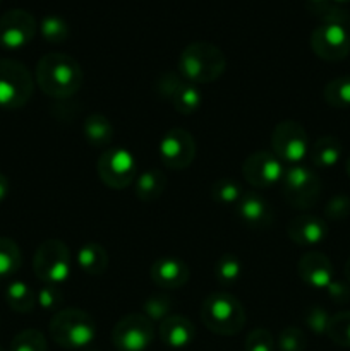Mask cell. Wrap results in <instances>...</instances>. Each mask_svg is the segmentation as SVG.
<instances>
[{"mask_svg":"<svg viewBox=\"0 0 350 351\" xmlns=\"http://www.w3.org/2000/svg\"><path fill=\"white\" fill-rule=\"evenodd\" d=\"M285 173L283 163L273 151H256L242 163V175L247 184L256 189H268L281 182Z\"/></svg>","mask_w":350,"mask_h":351,"instance_id":"cell-15","label":"cell"},{"mask_svg":"<svg viewBox=\"0 0 350 351\" xmlns=\"http://www.w3.org/2000/svg\"><path fill=\"white\" fill-rule=\"evenodd\" d=\"M34 81L27 67L12 58H0V110H17L33 96Z\"/></svg>","mask_w":350,"mask_h":351,"instance_id":"cell-5","label":"cell"},{"mask_svg":"<svg viewBox=\"0 0 350 351\" xmlns=\"http://www.w3.org/2000/svg\"><path fill=\"white\" fill-rule=\"evenodd\" d=\"M246 351H275V339L268 329L257 328L247 335L244 341Z\"/></svg>","mask_w":350,"mask_h":351,"instance_id":"cell-36","label":"cell"},{"mask_svg":"<svg viewBox=\"0 0 350 351\" xmlns=\"http://www.w3.org/2000/svg\"><path fill=\"white\" fill-rule=\"evenodd\" d=\"M0 351H5V350H3V348H2V346H0Z\"/></svg>","mask_w":350,"mask_h":351,"instance_id":"cell-45","label":"cell"},{"mask_svg":"<svg viewBox=\"0 0 350 351\" xmlns=\"http://www.w3.org/2000/svg\"><path fill=\"white\" fill-rule=\"evenodd\" d=\"M307 339L302 329L288 326L280 332L278 338V351H305Z\"/></svg>","mask_w":350,"mask_h":351,"instance_id":"cell-35","label":"cell"},{"mask_svg":"<svg viewBox=\"0 0 350 351\" xmlns=\"http://www.w3.org/2000/svg\"><path fill=\"white\" fill-rule=\"evenodd\" d=\"M82 132H84L86 141L95 147H108L113 141L112 122L100 113H93L84 120Z\"/></svg>","mask_w":350,"mask_h":351,"instance_id":"cell-25","label":"cell"},{"mask_svg":"<svg viewBox=\"0 0 350 351\" xmlns=\"http://www.w3.org/2000/svg\"><path fill=\"white\" fill-rule=\"evenodd\" d=\"M299 278L311 288H328L333 281V264L323 252H307L299 259Z\"/></svg>","mask_w":350,"mask_h":351,"instance_id":"cell-18","label":"cell"},{"mask_svg":"<svg viewBox=\"0 0 350 351\" xmlns=\"http://www.w3.org/2000/svg\"><path fill=\"white\" fill-rule=\"evenodd\" d=\"M323 98L331 108H350V75L331 79L323 89Z\"/></svg>","mask_w":350,"mask_h":351,"instance_id":"cell-27","label":"cell"},{"mask_svg":"<svg viewBox=\"0 0 350 351\" xmlns=\"http://www.w3.org/2000/svg\"><path fill=\"white\" fill-rule=\"evenodd\" d=\"M311 163L318 168H331L342 158V143L335 136H323L309 147Z\"/></svg>","mask_w":350,"mask_h":351,"instance_id":"cell-24","label":"cell"},{"mask_svg":"<svg viewBox=\"0 0 350 351\" xmlns=\"http://www.w3.org/2000/svg\"><path fill=\"white\" fill-rule=\"evenodd\" d=\"M154 338V326L144 314H127L112 331V341L119 351H146Z\"/></svg>","mask_w":350,"mask_h":351,"instance_id":"cell-10","label":"cell"},{"mask_svg":"<svg viewBox=\"0 0 350 351\" xmlns=\"http://www.w3.org/2000/svg\"><path fill=\"white\" fill-rule=\"evenodd\" d=\"M23 263L21 249L12 239L0 237V278L12 276Z\"/></svg>","mask_w":350,"mask_h":351,"instance_id":"cell-28","label":"cell"},{"mask_svg":"<svg viewBox=\"0 0 350 351\" xmlns=\"http://www.w3.org/2000/svg\"><path fill=\"white\" fill-rule=\"evenodd\" d=\"M96 170L106 187L120 191L134 182L136 160L126 147H108L100 154Z\"/></svg>","mask_w":350,"mask_h":351,"instance_id":"cell-9","label":"cell"},{"mask_svg":"<svg viewBox=\"0 0 350 351\" xmlns=\"http://www.w3.org/2000/svg\"><path fill=\"white\" fill-rule=\"evenodd\" d=\"M5 302L17 314H30L36 305V293L24 281H14L5 288Z\"/></svg>","mask_w":350,"mask_h":351,"instance_id":"cell-26","label":"cell"},{"mask_svg":"<svg viewBox=\"0 0 350 351\" xmlns=\"http://www.w3.org/2000/svg\"><path fill=\"white\" fill-rule=\"evenodd\" d=\"M40 33L50 43H62L69 38V24L64 17L60 16H45L40 23Z\"/></svg>","mask_w":350,"mask_h":351,"instance_id":"cell-32","label":"cell"},{"mask_svg":"<svg viewBox=\"0 0 350 351\" xmlns=\"http://www.w3.org/2000/svg\"><path fill=\"white\" fill-rule=\"evenodd\" d=\"M281 191L288 204L295 209H309L321 195V180L305 165H292L281 178Z\"/></svg>","mask_w":350,"mask_h":351,"instance_id":"cell-7","label":"cell"},{"mask_svg":"<svg viewBox=\"0 0 350 351\" xmlns=\"http://www.w3.org/2000/svg\"><path fill=\"white\" fill-rule=\"evenodd\" d=\"M345 278H347V283L350 285V257H349V261L345 263Z\"/></svg>","mask_w":350,"mask_h":351,"instance_id":"cell-42","label":"cell"},{"mask_svg":"<svg viewBox=\"0 0 350 351\" xmlns=\"http://www.w3.org/2000/svg\"><path fill=\"white\" fill-rule=\"evenodd\" d=\"M287 235L295 245L314 247L325 242V239L328 237V225L319 216L302 215L290 219L287 226Z\"/></svg>","mask_w":350,"mask_h":351,"instance_id":"cell-17","label":"cell"},{"mask_svg":"<svg viewBox=\"0 0 350 351\" xmlns=\"http://www.w3.org/2000/svg\"><path fill=\"white\" fill-rule=\"evenodd\" d=\"M158 93L180 115H192L198 112L202 103L198 84L189 82L178 72H165L158 79Z\"/></svg>","mask_w":350,"mask_h":351,"instance_id":"cell-11","label":"cell"},{"mask_svg":"<svg viewBox=\"0 0 350 351\" xmlns=\"http://www.w3.org/2000/svg\"><path fill=\"white\" fill-rule=\"evenodd\" d=\"M36 304L43 311H55L62 304V290L55 285H43L36 293Z\"/></svg>","mask_w":350,"mask_h":351,"instance_id":"cell-38","label":"cell"},{"mask_svg":"<svg viewBox=\"0 0 350 351\" xmlns=\"http://www.w3.org/2000/svg\"><path fill=\"white\" fill-rule=\"evenodd\" d=\"M235 213L240 221L253 230H263L273 223V209L266 199L254 191L244 192L237 202Z\"/></svg>","mask_w":350,"mask_h":351,"instance_id":"cell-16","label":"cell"},{"mask_svg":"<svg viewBox=\"0 0 350 351\" xmlns=\"http://www.w3.org/2000/svg\"><path fill=\"white\" fill-rule=\"evenodd\" d=\"M33 271L43 285H62L71 274V252L62 240H45L33 257Z\"/></svg>","mask_w":350,"mask_h":351,"instance_id":"cell-6","label":"cell"},{"mask_svg":"<svg viewBox=\"0 0 350 351\" xmlns=\"http://www.w3.org/2000/svg\"><path fill=\"white\" fill-rule=\"evenodd\" d=\"M326 291H328V297L331 298L335 304L342 305V304H347V302H350V285L349 283L333 280L331 283L328 285V288H326Z\"/></svg>","mask_w":350,"mask_h":351,"instance_id":"cell-40","label":"cell"},{"mask_svg":"<svg viewBox=\"0 0 350 351\" xmlns=\"http://www.w3.org/2000/svg\"><path fill=\"white\" fill-rule=\"evenodd\" d=\"M242 274V263L233 254H223L215 264V278L222 287H232Z\"/></svg>","mask_w":350,"mask_h":351,"instance_id":"cell-29","label":"cell"},{"mask_svg":"<svg viewBox=\"0 0 350 351\" xmlns=\"http://www.w3.org/2000/svg\"><path fill=\"white\" fill-rule=\"evenodd\" d=\"M305 7L321 23L340 24L350 31V12L343 7V3L335 0H307Z\"/></svg>","mask_w":350,"mask_h":351,"instance_id":"cell-23","label":"cell"},{"mask_svg":"<svg viewBox=\"0 0 350 351\" xmlns=\"http://www.w3.org/2000/svg\"><path fill=\"white\" fill-rule=\"evenodd\" d=\"M160 158L170 170H185L196 158V143L191 132L184 129L167 130L160 141Z\"/></svg>","mask_w":350,"mask_h":351,"instance_id":"cell-14","label":"cell"},{"mask_svg":"<svg viewBox=\"0 0 350 351\" xmlns=\"http://www.w3.org/2000/svg\"><path fill=\"white\" fill-rule=\"evenodd\" d=\"M242 194L244 191L239 182L229 177L218 178L211 187V199L222 206H237Z\"/></svg>","mask_w":350,"mask_h":351,"instance_id":"cell-30","label":"cell"},{"mask_svg":"<svg viewBox=\"0 0 350 351\" xmlns=\"http://www.w3.org/2000/svg\"><path fill=\"white\" fill-rule=\"evenodd\" d=\"M167 189V177L163 171L151 168V170L143 171L134 182V194L141 202H153Z\"/></svg>","mask_w":350,"mask_h":351,"instance_id":"cell-22","label":"cell"},{"mask_svg":"<svg viewBox=\"0 0 350 351\" xmlns=\"http://www.w3.org/2000/svg\"><path fill=\"white\" fill-rule=\"evenodd\" d=\"M345 170H347V175L350 177V156H349V160H347V163H345Z\"/></svg>","mask_w":350,"mask_h":351,"instance_id":"cell-43","label":"cell"},{"mask_svg":"<svg viewBox=\"0 0 350 351\" xmlns=\"http://www.w3.org/2000/svg\"><path fill=\"white\" fill-rule=\"evenodd\" d=\"M271 149L285 165H301L309 153V137L295 120H281L271 132Z\"/></svg>","mask_w":350,"mask_h":351,"instance_id":"cell-8","label":"cell"},{"mask_svg":"<svg viewBox=\"0 0 350 351\" xmlns=\"http://www.w3.org/2000/svg\"><path fill=\"white\" fill-rule=\"evenodd\" d=\"M226 58L222 48L209 41H192L178 57V74L192 84H209L225 72Z\"/></svg>","mask_w":350,"mask_h":351,"instance_id":"cell-2","label":"cell"},{"mask_svg":"<svg viewBox=\"0 0 350 351\" xmlns=\"http://www.w3.org/2000/svg\"><path fill=\"white\" fill-rule=\"evenodd\" d=\"M172 300L167 295H151L150 298H146L143 305V314L150 319L151 322H161L172 315Z\"/></svg>","mask_w":350,"mask_h":351,"instance_id":"cell-34","label":"cell"},{"mask_svg":"<svg viewBox=\"0 0 350 351\" xmlns=\"http://www.w3.org/2000/svg\"><path fill=\"white\" fill-rule=\"evenodd\" d=\"M50 336L58 346L67 350L86 348L96 336V322L81 308H64L50 321Z\"/></svg>","mask_w":350,"mask_h":351,"instance_id":"cell-4","label":"cell"},{"mask_svg":"<svg viewBox=\"0 0 350 351\" xmlns=\"http://www.w3.org/2000/svg\"><path fill=\"white\" fill-rule=\"evenodd\" d=\"M150 276L156 287L165 290H177L187 283L191 278V269L178 257H160L151 266Z\"/></svg>","mask_w":350,"mask_h":351,"instance_id":"cell-19","label":"cell"},{"mask_svg":"<svg viewBox=\"0 0 350 351\" xmlns=\"http://www.w3.org/2000/svg\"><path fill=\"white\" fill-rule=\"evenodd\" d=\"M38 23L31 12L24 9H10L0 16V47L19 50L34 38Z\"/></svg>","mask_w":350,"mask_h":351,"instance_id":"cell-13","label":"cell"},{"mask_svg":"<svg viewBox=\"0 0 350 351\" xmlns=\"http://www.w3.org/2000/svg\"><path fill=\"white\" fill-rule=\"evenodd\" d=\"M325 216L333 221H342L350 216V197L347 195H335L329 199L325 208Z\"/></svg>","mask_w":350,"mask_h":351,"instance_id":"cell-39","label":"cell"},{"mask_svg":"<svg viewBox=\"0 0 350 351\" xmlns=\"http://www.w3.org/2000/svg\"><path fill=\"white\" fill-rule=\"evenodd\" d=\"M329 317H331V315H329L323 307H311L305 311L304 322L314 335H326Z\"/></svg>","mask_w":350,"mask_h":351,"instance_id":"cell-37","label":"cell"},{"mask_svg":"<svg viewBox=\"0 0 350 351\" xmlns=\"http://www.w3.org/2000/svg\"><path fill=\"white\" fill-rule=\"evenodd\" d=\"M9 180H7V177L3 173H0V204H2L3 201H5L7 194H9Z\"/></svg>","mask_w":350,"mask_h":351,"instance_id":"cell-41","label":"cell"},{"mask_svg":"<svg viewBox=\"0 0 350 351\" xmlns=\"http://www.w3.org/2000/svg\"><path fill=\"white\" fill-rule=\"evenodd\" d=\"M158 332H160V339L165 346L180 350L191 345L196 336V328L184 315L172 314L160 322Z\"/></svg>","mask_w":350,"mask_h":351,"instance_id":"cell-20","label":"cell"},{"mask_svg":"<svg viewBox=\"0 0 350 351\" xmlns=\"http://www.w3.org/2000/svg\"><path fill=\"white\" fill-rule=\"evenodd\" d=\"M36 82L51 98H69L82 86V69L71 55L54 51L40 58L36 65Z\"/></svg>","mask_w":350,"mask_h":351,"instance_id":"cell-1","label":"cell"},{"mask_svg":"<svg viewBox=\"0 0 350 351\" xmlns=\"http://www.w3.org/2000/svg\"><path fill=\"white\" fill-rule=\"evenodd\" d=\"M78 266L88 276H102L108 267V252L100 243H84L78 250Z\"/></svg>","mask_w":350,"mask_h":351,"instance_id":"cell-21","label":"cell"},{"mask_svg":"<svg viewBox=\"0 0 350 351\" xmlns=\"http://www.w3.org/2000/svg\"><path fill=\"white\" fill-rule=\"evenodd\" d=\"M201 321L215 335L233 336L246 326V308L237 297L218 291L202 300Z\"/></svg>","mask_w":350,"mask_h":351,"instance_id":"cell-3","label":"cell"},{"mask_svg":"<svg viewBox=\"0 0 350 351\" xmlns=\"http://www.w3.org/2000/svg\"><path fill=\"white\" fill-rule=\"evenodd\" d=\"M47 338L38 329H24L14 336L10 351H47Z\"/></svg>","mask_w":350,"mask_h":351,"instance_id":"cell-33","label":"cell"},{"mask_svg":"<svg viewBox=\"0 0 350 351\" xmlns=\"http://www.w3.org/2000/svg\"><path fill=\"white\" fill-rule=\"evenodd\" d=\"M335 2H338V3H347V2H350V0H335Z\"/></svg>","mask_w":350,"mask_h":351,"instance_id":"cell-44","label":"cell"},{"mask_svg":"<svg viewBox=\"0 0 350 351\" xmlns=\"http://www.w3.org/2000/svg\"><path fill=\"white\" fill-rule=\"evenodd\" d=\"M311 48L326 62H340L350 53V31L340 24L321 23L311 33Z\"/></svg>","mask_w":350,"mask_h":351,"instance_id":"cell-12","label":"cell"},{"mask_svg":"<svg viewBox=\"0 0 350 351\" xmlns=\"http://www.w3.org/2000/svg\"><path fill=\"white\" fill-rule=\"evenodd\" d=\"M326 336L335 345L342 346V348H350V311L338 312L329 317Z\"/></svg>","mask_w":350,"mask_h":351,"instance_id":"cell-31","label":"cell"}]
</instances>
